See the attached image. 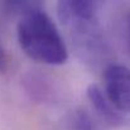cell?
Masks as SVG:
<instances>
[{
  "label": "cell",
  "mask_w": 130,
  "mask_h": 130,
  "mask_svg": "<svg viewBox=\"0 0 130 130\" xmlns=\"http://www.w3.org/2000/svg\"><path fill=\"white\" fill-rule=\"evenodd\" d=\"M17 37L22 51L36 62L59 66L68 59V49L63 37L42 4L20 17Z\"/></svg>",
  "instance_id": "6da1fadb"
},
{
  "label": "cell",
  "mask_w": 130,
  "mask_h": 130,
  "mask_svg": "<svg viewBox=\"0 0 130 130\" xmlns=\"http://www.w3.org/2000/svg\"><path fill=\"white\" fill-rule=\"evenodd\" d=\"M57 15L67 28L78 54L87 62H100L106 45L97 18V3L67 0L57 4Z\"/></svg>",
  "instance_id": "7a4b0ae2"
},
{
  "label": "cell",
  "mask_w": 130,
  "mask_h": 130,
  "mask_svg": "<svg viewBox=\"0 0 130 130\" xmlns=\"http://www.w3.org/2000/svg\"><path fill=\"white\" fill-rule=\"evenodd\" d=\"M104 92L110 102L125 116L130 115V68L110 63L104 70Z\"/></svg>",
  "instance_id": "3957f363"
},
{
  "label": "cell",
  "mask_w": 130,
  "mask_h": 130,
  "mask_svg": "<svg viewBox=\"0 0 130 130\" xmlns=\"http://www.w3.org/2000/svg\"><path fill=\"white\" fill-rule=\"evenodd\" d=\"M87 99L92 106V109L96 111V115L109 126H121L125 124L126 118L124 114H121L107 99L104 90L97 85H90L86 90Z\"/></svg>",
  "instance_id": "277c9868"
},
{
  "label": "cell",
  "mask_w": 130,
  "mask_h": 130,
  "mask_svg": "<svg viewBox=\"0 0 130 130\" xmlns=\"http://www.w3.org/2000/svg\"><path fill=\"white\" fill-rule=\"evenodd\" d=\"M22 87L27 96L38 104H49L56 100V88L52 81L38 71H28L22 77Z\"/></svg>",
  "instance_id": "5b68a950"
},
{
  "label": "cell",
  "mask_w": 130,
  "mask_h": 130,
  "mask_svg": "<svg viewBox=\"0 0 130 130\" xmlns=\"http://www.w3.org/2000/svg\"><path fill=\"white\" fill-rule=\"evenodd\" d=\"M67 123L70 130H100L95 119L85 109H77L72 111Z\"/></svg>",
  "instance_id": "8992f818"
},
{
  "label": "cell",
  "mask_w": 130,
  "mask_h": 130,
  "mask_svg": "<svg viewBox=\"0 0 130 130\" xmlns=\"http://www.w3.org/2000/svg\"><path fill=\"white\" fill-rule=\"evenodd\" d=\"M6 66H8V58H6V53L4 47L1 45L0 42V73H4L6 71Z\"/></svg>",
  "instance_id": "52a82bcc"
},
{
  "label": "cell",
  "mask_w": 130,
  "mask_h": 130,
  "mask_svg": "<svg viewBox=\"0 0 130 130\" xmlns=\"http://www.w3.org/2000/svg\"><path fill=\"white\" fill-rule=\"evenodd\" d=\"M126 41H128V48L130 52V11L126 18Z\"/></svg>",
  "instance_id": "ba28073f"
}]
</instances>
